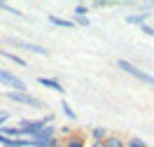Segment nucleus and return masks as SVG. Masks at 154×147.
<instances>
[{"mask_svg": "<svg viewBox=\"0 0 154 147\" xmlns=\"http://www.w3.org/2000/svg\"><path fill=\"white\" fill-rule=\"evenodd\" d=\"M0 56H2V59H7V61H12V63H17V66H23V68H26V61H23V56L14 54V51H5V49H0Z\"/></svg>", "mask_w": 154, "mask_h": 147, "instance_id": "f8f14e48", "label": "nucleus"}, {"mask_svg": "<svg viewBox=\"0 0 154 147\" xmlns=\"http://www.w3.org/2000/svg\"><path fill=\"white\" fill-rule=\"evenodd\" d=\"M107 136H110V131L103 128V126H94V128H91V138H94V142H103Z\"/></svg>", "mask_w": 154, "mask_h": 147, "instance_id": "ddd939ff", "label": "nucleus"}, {"mask_svg": "<svg viewBox=\"0 0 154 147\" xmlns=\"http://www.w3.org/2000/svg\"><path fill=\"white\" fill-rule=\"evenodd\" d=\"M5 98H10L12 103H19V105H28V108H35V110L42 108V100H40L38 96L28 93V91H7V93H5Z\"/></svg>", "mask_w": 154, "mask_h": 147, "instance_id": "f03ea898", "label": "nucleus"}, {"mask_svg": "<svg viewBox=\"0 0 154 147\" xmlns=\"http://www.w3.org/2000/svg\"><path fill=\"white\" fill-rule=\"evenodd\" d=\"M0 133L7 138H21V131L19 126H0Z\"/></svg>", "mask_w": 154, "mask_h": 147, "instance_id": "4468645a", "label": "nucleus"}, {"mask_svg": "<svg viewBox=\"0 0 154 147\" xmlns=\"http://www.w3.org/2000/svg\"><path fill=\"white\" fill-rule=\"evenodd\" d=\"M149 14H152V12H135V14H128V17H126V23H131V26H143V23H147Z\"/></svg>", "mask_w": 154, "mask_h": 147, "instance_id": "1a4fd4ad", "label": "nucleus"}, {"mask_svg": "<svg viewBox=\"0 0 154 147\" xmlns=\"http://www.w3.org/2000/svg\"><path fill=\"white\" fill-rule=\"evenodd\" d=\"M7 119H10V112H7V110H0V126H5Z\"/></svg>", "mask_w": 154, "mask_h": 147, "instance_id": "412c9836", "label": "nucleus"}, {"mask_svg": "<svg viewBox=\"0 0 154 147\" xmlns=\"http://www.w3.org/2000/svg\"><path fill=\"white\" fill-rule=\"evenodd\" d=\"M47 126L42 119H21L19 121V131H21V138H33L35 136H40L42 133V128Z\"/></svg>", "mask_w": 154, "mask_h": 147, "instance_id": "7ed1b4c3", "label": "nucleus"}, {"mask_svg": "<svg viewBox=\"0 0 154 147\" xmlns=\"http://www.w3.org/2000/svg\"><path fill=\"white\" fill-rule=\"evenodd\" d=\"M117 68L122 70V72H126V75H131V77L145 82V84H154V75H152V72L138 68L135 63H131V61H126V59H117Z\"/></svg>", "mask_w": 154, "mask_h": 147, "instance_id": "f257e3e1", "label": "nucleus"}, {"mask_svg": "<svg viewBox=\"0 0 154 147\" xmlns=\"http://www.w3.org/2000/svg\"><path fill=\"white\" fill-rule=\"evenodd\" d=\"M103 145L105 147H126V140L122 136H115V133H110V136L103 140Z\"/></svg>", "mask_w": 154, "mask_h": 147, "instance_id": "9d476101", "label": "nucleus"}, {"mask_svg": "<svg viewBox=\"0 0 154 147\" xmlns=\"http://www.w3.org/2000/svg\"><path fill=\"white\" fill-rule=\"evenodd\" d=\"M38 84L40 87L51 89V91H56V93H66V87H63L58 79H54V77H38Z\"/></svg>", "mask_w": 154, "mask_h": 147, "instance_id": "6e6552de", "label": "nucleus"}, {"mask_svg": "<svg viewBox=\"0 0 154 147\" xmlns=\"http://www.w3.org/2000/svg\"><path fill=\"white\" fill-rule=\"evenodd\" d=\"M107 5H110L107 0H96V7H107Z\"/></svg>", "mask_w": 154, "mask_h": 147, "instance_id": "4be33fe9", "label": "nucleus"}, {"mask_svg": "<svg viewBox=\"0 0 154 147\" xmlns=\"http://www.w3.org/2000/svg\"><path fill=\"white\" fill-rule=\"evenodd\" d=\"M75 17H89V7L87 5H77L75 7Z\"/></svg>", "mask_w": 154, "mask_h": 147, "instance_id": "a211bd4d", "label": "nucleus"}, {"mask_svg": "<svg viewBox=\"0 0 154 147\" xmlns=\"http://www.w3.org/2000/svg\"><path fill=\"white\" fill-rule=\"evenodd\" d=\"M0 10H5V12H10V14H14V17H21L23 12H19V10H14V7H10L7 2H0Z\"/></svg>", "mask_w": 154, "mask_h": 147, "instance_id": "f3484780", "label": "nucleus"}, {"mask_svg": "<svg viewBox=\"0 0 154 147\" xmlns=\"http://www.w3.org/2000/svg\"><path fill=\"white\" fill-rule=\"evenodd\" d=\"M0 84L2 87H10V91H26V82L21 77H17L14 72L0 68Z\"/></svg>", "mask_w": 154, "mask_h": 147, "instance_id": "20e7f679", "label": "nucleus"}, {"mask_svg": "<svg viewBox=\"0 0 154 147\" xmlns=\"http://www.w3.org/2000/svg\"><path fill=\"white\" fill-rule=\"evenodd\" d=\"M7 42L10 44H14V47L19 49H26V51H33V54H40V56H49V51L45 47H40V44H35V42H26V40H14V38H7Z\"/></svg>", "mask_w": 154, "mask_h": 147, "instance_id": "39448f33", "label": "nucleus"}, {"mask_svg": "<svg viewBox=\"0 0 154 147\" xmlns=\"http://www.w3.org/2000/svg\"><path fill=\"white\" fill-rule=\"evenodd\" d=\"M91 147H105L103 142H91Z\"/></svg>", "mask_w": 154, "mask_h": 147, "instance_id": "5701e85b", "label": "nucleus"}, {"mask_svg": "<svg viewBox=\"0 0 154 147\" xmlns=\"http://www.w3.org/2000/svg\"><path fill=\"white\" fill-rule=\"evenodd\" d=\"M126 147H147V142H145L143 138H128V140H126Z\"/></svg>", "mask_w": 154, "mask_h": 147, "instance_id": "dca6fc26", "label": "nucleus"}, {"mask_svg": "<svg viewBox=\"0 0 154 147\" xmlns=\"http://www.w3.org/2000/svg\"><path fill=\"white\" fill-rule=\"evenodd\" d=\"M140 33H145L147 38H154V28L149 26V23H143V26H140Z\"/></svg>", "mask_w": 154, "mask_h": 147, "instance_id": "aec40b11", "label": "nucleus"}, {"mask_svg": "<svg viewBox=\"0 0 154 147\" xmlns=\"http://www.w3.org/2000/svg\"><path fill=\"white\" fill-rule=\"evenodd\" d=\"M61 145L63 147H87V140H84V136L79 131H75V133H70L68 138H63Z\"/></svg>", "mask_w": 154, "mask_h": 147, "instance_id": "0eeeda50", "label": "nucleus"}, {"mask_svg": "<svg viewBox=\"0 0 154 147\" xmlns=\"http://www.w3.org/2000/svg\"><path fill=\"white\" fill-rule=\"evenodd\" d=\"M49 23H51V26H58V28H66V30H72V28H75V23H72V21L61 19V17H54V14L49 17Z\"/></svg>", "mask_w": 154, "mask_h": 147, "instance_id": "9b49d317", "label": "nucleus"}, {"mask_svg": "<svg viewBox=\"0 0 154 147\" xmlns=\"http://www.w3.org/2000/svg\"><path fill=\"white\" fill-rule=\"evenodd\" d=\"M72 23H75V26H84V28H87L91 21H89V17H75V19H72Z\"/></svg>", "mask_w": 154, "mask_h": 147, "instance_id": "6ab92c4d", "label": "nucleus"}, {"mask_svg": "<svg viewBox=\"0 0 154 147\" xmlns=\"http://www.w3.org/2000/svg\"><path fill=\"white\" fill-rule=\"evenodd\" d=\"M61 110H63V115H66V117L70 119V121H77V115H75V110L70 108V105H68L66 100H61Z\"/></svg>", "mask_w": 154, "mask_h": 147, "instance_id": "2eb2a0df", "label": "nucleus"}, {"mask_svg": "<svg viewBox=\"0 0 154 147\" xmlns=\"http://www.w3.org/2000/svg\"><path fill=\"white\" fill-rule=\"evenodd\" d=\"M54 138H58V133H56V126H45L40 136H35V138H33V147L47 145L49 140H54Z\"/></svg>", "mask_w": 154, "mask_h": 147, "instance_id": "423d86ee", "label": "nucleus"}]
</instances>
